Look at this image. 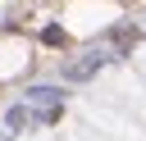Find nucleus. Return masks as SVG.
I'll return each mask as SVG.
<instances>
[{"label": "nucleus", "mask_w": 146, "mask_h": 141, "mask_svg": "<svg viewBox=\"0 0 146 141\" xmlns=\"http://www.w3.org/2000/svg\"><path fill=\"white\" fill-rule=\"evenodd\" d=\"M100 64H105L100 55H87L82 64H68V68H64V77H68V82H82V77H91V73L100 68Z\"/></svg>", "instance_id": "obj_1"}, {"label": "nucleus", "mask_w": 146, "mask_h": 141, "mask_svg": "<svg viewBox=\"0 0 146 141\" xmlns=\"http://www.w3.org/2000/svg\"><path fill=\"white\" fill-rule=\"evenodd\" d=\"M137 36H141L137 27H114V50H119V55H123V50H132V45H137Z\"/></svg>", "instance_id": "obj_2"}, {"label": "nucleus", "mask_w": 146, "mask_h": 141, "mask_svg": "<svg viewBox=\"0 0 146 141\" xmlns=\"http://www.w3.org/2000/svg\"><path fill=\"white\" fill-rule=\"evenodd\" d=\"M27 123H32L27 109H9V127H27Z\"/></svg>", "instance_id": "obj_3"}, {"label": "nucleus", "mask_w": 146, "mask_h": 141, "mask_svg": "<svg viewBox=\"0 0 146 141\" xmlns=\"http://www.w3.org/2000/svg\"><path fill=\"white\" fill-rule=\"evenodd\" d=\"M41 41H46V45H59V41H64V32H59V27H46V32H41Z\"/></svg>", "instance_id": "obj_4"}]
</instances>
